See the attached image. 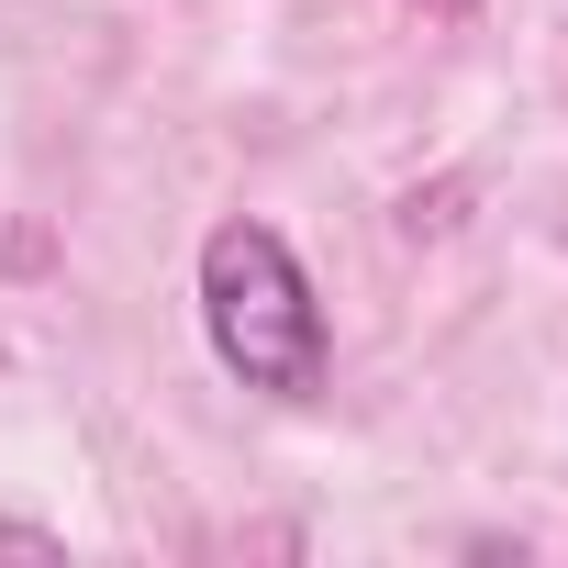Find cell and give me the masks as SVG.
Returning <instances> with one entry per match:
<instances>
[{
	"instance_id": "6da1fadb",
	"label": "cell",
	"mask_w": 568,
	"mask_h": 568,
	"mask_svg": "<svg viewBox=\"0 0 568 568\" xmlns=\"http://www.w3.org/2000/svg\"><path fill=\"white\" fill-rule=\"evenodd\" d=\"M201 324H212V357L245 390H267V402H313L324 390L313 278L267 223H212V245H201Z\"/></svg>"
},
{
	"instance_id": "7a4b0ae2",
	"label": "cell",
	"mask_w": 568,
	"mask_h": 568,
	"mask_svg": "<svg viewBox=\"0 0 568 568\" xmlns=\"http://www.w3.org/2000/svg\"><path fill=\"white\" fill-rule=\"evenodd\" d=\"M413 12H424V23H468V12H479V0H413Z\"/></svg>"
}]
</instances>
